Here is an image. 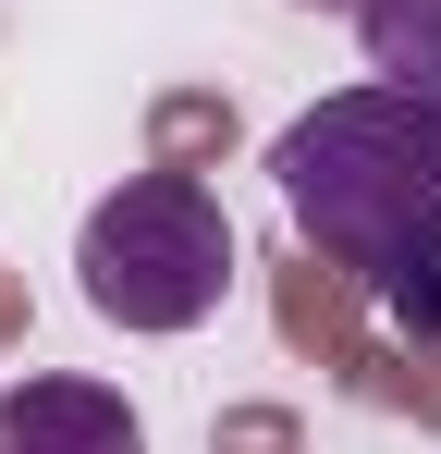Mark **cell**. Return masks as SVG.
Segmentation results:
<instances>
[{"label": "cell", "mask_w": 441, "mask_h": 454, "mask_svg": "<svg viewBox=\"0 0 441 454\" xmlns=\"http://www.w3.org/2000/svg\"><path fill=\"white\" fill-rule=\"evenodd\" d=\"M294 233L356 283L441 270V98L429 86H344L270 148Z\"/></svg>", "instance_id": "1"}, {"label": "cell", "mask_w": 441, "mask_h": 454, "mask_svg": "<svg viewBox=\"0 0 441 454\" xmlns=\"http://www.w3.org/2000/svg\"><path fill=\"white\" fill-rule=\"evenodd\" d=\"M0 319H12V295H0Z\"/></svg>", "instance_id": "5"}, {"label": "cell", "mask_w": 441, "mask_h": 454, "mask_svg": "<svg viewBox=\"0 0 441 454\" xmlns=\"http://www.w3.org/2000/svg\"><path fill=\"white\" fill-rule=\"evenodd\" d=\"M356 25H368V62L392 86H429L441 74V0H356Z\"/></svg>", "instance_id": "4"}, {"label": "cell", "mask_w": 441, "mask_h": 454, "mask_svg": "<svg viewBox=\"0 0 441 454\" xmlns=\"http://www.w3.org/2000/svg\"><path fill=\"white\" fill-rule=\"evenodd\" d=\"M86 307L111 332H197L220 295H233V222L197 172H135L123 197L86 209Z\"/></svg>", "instance_id": "2"}, {"label": "cell", "mask_w": 441, "mask_h": 454, "mask_svg": "<svg viewBox=\"0 0 441 454\" xmlns=\"http://www.w3.org/2000/svg\"><path fill=\"white\" fill-rule=\"evenodd\" d=\"M0 454H147L135 405L111 393V380H12L0 393Z\"/></svg>", "instance_id": "3"}]
</instances>
